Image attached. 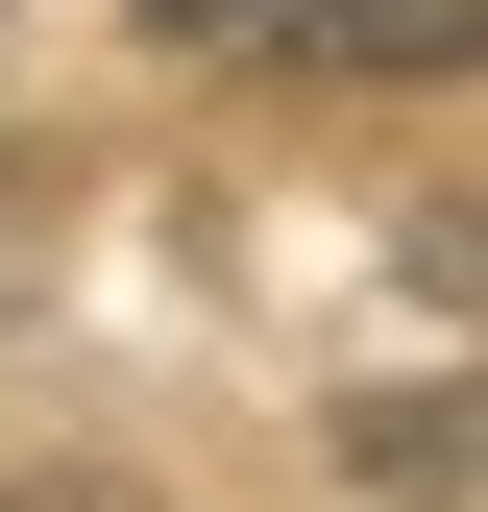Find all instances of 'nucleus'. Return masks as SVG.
Listing matches in <instances>:
<instances>
[{
	"mask_svg": "<svg viewBox=\"0 0 488 512\" xmlns=\"http://www.w3.org/2000/svg\"><path fill=\"white\" fill-rule=\"evenodd\" d=\"M415 269H440V293H488V171H464V196H415Z\"/></svg>",
	"mask_w": 488,
	"mask_h": 512,
	"instance_id": "7ed1b4c3",
	"label": "nucleus"
},
{
	"mask_svg": "<svg viewBox=\"0 0 488 512\" xmlns=\"http://www.w3.org/2000/svg\"><path fill=\"white\" fill-rule=\"evenodd\" d=\"M196 74H488V0H147Z\"/></svg>",
	"mask_w": 488,
	"mask_h": 512,
	"instance_id": "f257e3e1",
	"label": "nucleus"
},
{
	"mask_svg": "<svg viewBox=\"0 0 488 512\" xmlns=\"http://www.w3.org/2000/svg\"><path fill=\"white\" fill-rule=\"evenodd\" d=\"M342 464L391 488V512H440V488H488V391H366V415H342Z\"/></svg>",
	"mask_w": 488,
	"mask_h": 512,
	"instance_id": "f03ea898",
	"label": "nucleus"
},
{
	"mask_svg": "<svg viewBox=\"0 0 488 512\" xmlns=\"http://www.w3.org/2000/svg\"><path fill=\"white\" fill-rule=\"evenodd\" d=\"M0 512H147V488H0Z\"/></svg>",
	"mask_w": 488,
	"mask_h": 512,
	"instance_id": "20e7f679",
	"label": "nucleus"
}]
</instances>
